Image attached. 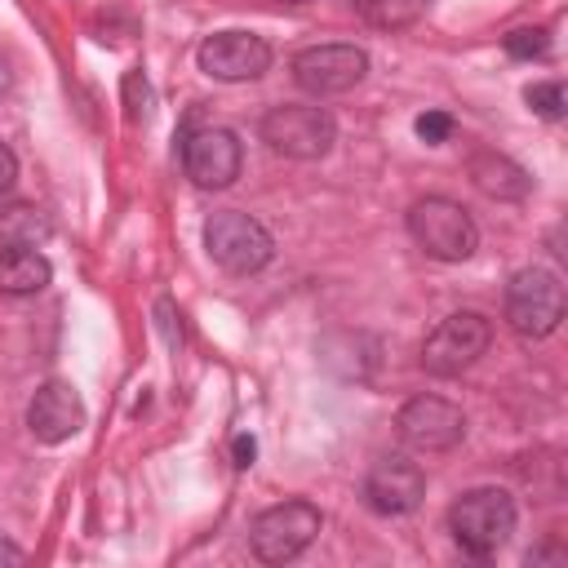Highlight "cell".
I'll return each instance as SVG.
<instances>
[{"mask_svg": "<svg viewBox=\"0 0 568 568\" xmlns=\"http://www.w3.org/2000/svg\"><path fill=\"white\" fill-rule=\"evenodd\" d=\"M515 497L506 488H470L448 506V532L470 559L497 555L515 532Z\"/></svg>", "mask_w": 568, "mask_h": 568, "instance_id": "cell-1", "label": "cell"}, {"mask_svg": "<svg viewBox=\"0 0 568 568\" xmlns=\"http://www.w3.org/2000/svg\"><path fill=\"white\" fill-rule=\"evenodd\" d=\"M408 235L417 240V248L426 257H439V262H466L475 248H479V226L475 217L448 200V195H426L408 209Z\"/></svg>", "mask_w": 568, "mask_h": 568, "instance_id": "cell-2", "label": "cell"}, {"mask_svg": "<svg viewBox=\"0 0 568 568\" xmlns=\"http://www.w3.org/2000/svg\"><path fill=\"white\" fill-rule=\"evenodd\" d=\"M204 248L231 275H257L275 257L271 231L257 217L240 213V209H222V213H213L204 222Z\"/></svg>", "mask_w": 568, "mask_h": 568, "instance_id": "cell-3", "label": "cell"}, {"mask_svg": "<svg viewBox=\"0 0 568 568\" xmlns=\"http://www.w3.org/2000/svg\"><path fill=\"white\" fill-rule=\"evenodd\" d=\"M262 142L275 155H288V160H320L337 142V124L324 106L284 102V106H271L262 115Z\"/></svg>", "mask_w": 568, "mask_h": 568, "instance_id": "cell-4", "label": "cell"}, {"mask_svg": "<svg viewBox=\"0 0 568 568\" xmlns=\"http://www.w3.org/2000/svg\"><path fill=\"white\" fill-rule=\"evenodd\" d=\"M564 320V284L546 266H524L506 284V324L519 337H550Z\"/></svg>", "mask_w": 568, "mask_h": 568, "instance_id": "cell-5", "label": "cell"}, {"mask_svg": "<svg viewBox=\"0 0 568 568\" xmlns=\"http://www.w3.org/2000/svg\"><path fill=\"white\" fill-rule=\"evenodd\" d=\"M315 532H320V510L302 497H288V501H280L253 519L248 546L262 564H288L315 541Z\"/></svg>", "mask_w": 568, "mask_h": 568, "instance_id": "cell-6", "label": "cell"}, {"mask_svg": "<svg viewBox=\"0 0 568 568\" xmlns=\"http://www.w3.org/2000/svg\"><path fill=\"white\" fill-rule=\"evenodd\" d=\"M488 342H493V324L479 311H453L422 342V368L430 377H457L488 351Z\"/></svg>", "mask_w": 568, "mask_h": 568, "instance_id": "cell-7", "label": "cell"}, {"mask_svg": "<svg viewBox=\"0 0 568 568\" xmlns=\"http://www.w3.org/2000/svg\"><path fill=\"white\" fill-rule=\"evenodd\" d=\"M368 75V53L359 44H311L293 58V80L311 98H333Z\"/></svg>", "mask_w": 568, "mask_h": 568, "instance_id": "cell-8", "label": "cell"}, {"mask_svg": "<svg viewBox=\"0 0 568 568\" xmlns=\"http://www.w3.org/2000/svg\"><path fill=\"white\" fill-rule=\"evenodd\" d=\"M240 164H244V146L231 129L204 124L182 138V173L200 191H226L240 178Z\"/></svg>", "mask_w": 568, "mask_h": 568, "instance_id": "cell-9", "label": "cell"}, {"mask_svg": "<svg viewBox=\"0 0 568 568\" xmlns=\"http://www.w3.org/2000/svg\"><path fill=\"white\" fill-rule=\"evenodd\" d=\"M395 426H399V439H404L408 448H417V453H448V448H457L462 435H466L462 408L448 404V399H439V395H413V399L399 408Z\"/></svg>", "mask_w": 568, "mask_h": 568, "instance_id": "cell-10", "label": "cell"}, {"mask_svg": "<svg viewBox=\"0 0 568 568\" xmlns=\"http://www.w3.org/2000/svg\"><path fill=\"white\" fill-rule=\"evenodd\" d=\"M195 62H200L204 75L226 80V84L257 80L271 67V44L262 36H253V31H217L195 49Z\"/></svg>", "mask_w": 568, "mask_h": 568, "instance_id": "cell-11", "label": "cell"}, {"mask_svg": "<svg viewBox=\"0 0 568 568\" xmlns=\"http://www.w3.org/2000/svg\"><path fill=\"white\" fill-rule=\"evenodd\" d=\"M426 497V475L417 462L390 453V457H377L373 470L364 475V501L373 515H408L417 510Z\"/></svg>", "mask_w": 568, "mask_h": 568, "instance_id": "cell-12", "label": "cell"}, {"mask_svg": "<svg viewBox=\"0 0 568 568\" xmlns=\"http://www.w3.org/2000/svg\"><path fill=\"white\" fill-rule=\"evenodd\" d=\"M27 426L40 444H62L84 426V404L71 382H44L27 404Z\"/></svg>", "mask_w": 568, "mask_h": 568, "instance_id": "cell-13", "label": "cell"}, {"mask_svg": "<svg viewBox=\"0 0 568 568\" xmlns=\"http://www.w3.org/2000/svg\"><path fill=\"white\" fill-rule=\"evenodd\" d=\"M53 280V266L40 248L27 244H4L0 248V293L9 297H31Z\"/></svg>", "mask_w": 568, "mask_h": 568, "instance_id": "cell-14", "label": "cell"}, {"mask_svg": "<svg viewBox=\"0 0 568 568\" xmlns=\"http://www.w3.org/2000/svg\"><path fill=\"white\" fill-rule=\"evenodd\" d=\"M470 182L493 200H524L528 195V173L510 155H497V151L470 155Z\"/></svg>", "mask_w": 568, "mask_h": 568, "instance_id": "cell-15", "label": "cell"}, {"mask_svg": "<svg viewBox=\"0 0 568 568\" xmlns=\"http://www.w3.org/2000/svg\"><path fill=\"white\" fill-rule=\"evenodd\" d=\"M49 235H53V222H49L44 209H36V204H4V209H0V240H4V244H27V248H36V244H44Z\"/></svg>", "mask_w": 568, "mask_h": 568, "instance_id": "cell-16", "label": "cell"}, {"mask_svg": "<svg viewBox=\"0 0 568 568\" xmlns=\"http://www.w3.org/2000/svg\"><path fill=\"white\" fill-rule=\"evenodd\" d=\"M426 4L430 0H355V13L377 31H399L413 27L426 13Z\"/></svg>", "mask_w": 568, "mask_h": 568, "instance_id": "cell-17", "label": "cell"}, {"mask_svg": "<svg viewBox=\"0 0 568 568\" xmlns=\"http://www.w3.org/2000/svg\"><path fill=\"white\" fill-rule=\"evenodd\" d=\"M506 53L510 58H546L550 53V36H546V27H519V31H510L506 36Z\"/></svg>", "mask_w": 568, "mask_h": 568, "instance_id": "cell-18", "label": "cell"}, {"mask_svg": "<svg viewBox=\"0 0 568 568\" xmlns=\"http://www.w3.org/2000/svg\"><path fill=\"white\" fill-rule=\"evenodd\" d=\"M524 98H528V106H532L541 120H559V115H564V106H568V102H564V84H559V80L528 84V93H524Z\"/></svg>", "mask_w": 568, "mask_h": 568, "instance_id": "cell-19", "label": "cell"}, {"mask_svg": "<svg viewBox=\"0 0 568 568\" xmlns=\"http://www.w3.org/2000/svg\"><path fill=\"white\" fill-rule=\"evenodd\" d=\"M413 129H417V138H422V142L439 146V142H448V138H453V115H448V111H422Z\"/></svg>", "mask_w": 568, "mask_h": 568, "instance_id": "cell-20", "label": "cell"}, {"mask_svg": "<svg viewBox=\"0 0 568 568\" xmlns=\"http://www.w3.org/2000/svg\"><path fill=\"white\" fill-rule=\"evenodd\" d=\"M13 182H18V155L0 142V195H9V191H13Z\"/></svg>", "mask_w": 568, "mask_h": 568, "instance_id": "cell-21", "label": "cell"}, {"mask_svg": "<svg viewBox=\"0 0 568 568\" xmlns=\"http://www.w3.org/2000/svg\"><path fill=\"white\" fill-rule=\"evenodd\" d=\"M253 439L248 435H235V466H253Z\"/></svg>", "mask_w": 568, "mask_h": 568, "instance_id": "cell-22", "label": "cell"}, {"mask_svg": "<svg viewBox=\"0 0 568 568\" xmlns=\"http://www.w3.org/2000/svg\"><path fill=\"white\" fill-rule=\"evenodd\" d=\"M22 559H27V555H22L13 541H4V537H0V564H22Z\"/></svg>", "mask_w": 568, "mask_h": 568, "instance_id": "cell-23", "label": "cell"}, {"mask_svg": "<svg viewBox=\"0 0 568 568\" xmlns=\"http://www.w3.org/2000/svg\"><path fill=\"white\" fill-rule=\"evenodd\" d=\"M9 84H13V71H9V62H4V58H0V98H4V93H9Z\"/></svg>", "mask_w": 568, "mask_h": 568, "instance_id": "cell-24", "label": "cell"}, {"mask_svg": "<svg viewBox=\"0 0 568 568\" xmlns=\"http://www.w3.org/2000/svg\"><path fill=\"white\" fill-rule=\"evenodd\" d=\"M280 4H306V0H280Z\"/></svg>", "mask_w": 568, "mask_h": 568, "instance_id": "cell-25", "label": "cell"}]
</instances>
